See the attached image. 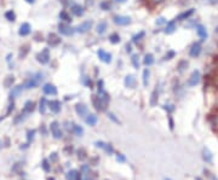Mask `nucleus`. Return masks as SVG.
I'll use <instances>...</instances> for the list:
<instances>
[{"label":"nucleus","instance_id":"nucleus-1","mask_svg":"<svg viewBox=\"0 0 218 180\" xmlns=\"http://www.w3.org/2000/svg\"><path fill=\"white\" fill-rule=\"evenodd\" d=\"M42 76H44L42 73H37V74H34L29 80H27V82L24 83V88L30 90V88H35V87H38L39 83L41 82V80L44 79Z\"/></svg>","mask_w":218,"mask_h":180},{"label":"nucleus","instance_id":"nucleus-2","mask_svg":"<svg viewBox=\"0 0 218 180\" xmlns=\"http://www.w3.org/2000/svg\"><path fill=\"white\" fill-rule=\"evenodd\" d=\"M50 58H51V56H50L49 47H45L44 50H41V52L37 55V60L41 64H47L50 62Z\"/></svg>","mask_w":218,"mask_h":180},{"label":"nucleus","instance_id":"nucleus-3","mask_svg":"<svg viewBox=\"0 0 218 180\" xmlns=\"http://www.w3.org/2000/svg\"><path fill=\"white\" fill-rule=\"evenodd\" d=\"M50 131H51V134L55 139H61L62 138V131L60 128V124L57 121H54L51 124H50Z\"/></svg>","mask_w":218,"mask_h":180},{"label":"nucleus","instance_id":"nucleus-4","mask_svg":"<svg viewBox=\"0 0 218 180\" xmlns=\"http://www.w3.org/2000/svg\"><path fill=\"white\" fill-rule=\"evenodd\" d=\"M58 32H60L62 35H65V36H70L74 34V29L72 27H69L67 23H60L58 24Z\"/></svg>","mask_w":218,"mask_h":180},{"label":"nucleus","instance_id":"nucleus-5","mask_svg":"<svg viewBox=\"0 0 218 180\" xmlns=\"http://www.w3.org/2000/svg\"><path fill=\"white\" fill-rule=\"evenodd\" d=\"M201 51H202L201 44H200V42H194V44L192 45L190 50H189V56H190L192 58H196V57L200 56Z\"/></svg>","mask_w":218,"mask_h":180},{"label":"nucleus","instance_id":"nucleus-6","mask_svg":"<svg viewBox=\"0 0 218 180\" xmlns=\"http://www.w3.org/2000/svg\"><path fill=\"white\" fill-rule=\"evenodd\" d=\"M200 80H201V74H200V71H199V70H194V71L192 73L189 80H188V86H189V87H194V86H196L199 82H200Z\"/></svg>","mask_w":218,"mask_h":180},{"label":"nucleus","instance_id":"nucleus-7","mask_svg":"<svg viewBox=\"0 0 218 180\" xmlns=\"http://www.w3.org/2000/svg\"><path fill=\"white\" fill-rule=\"evenodd\" d=\"M91 28H92V21H85V22H82L81 24H79V25L75 28V32H78L80 34H85V33H87Z\"/></svg>","mask_w":218,"mask_h":180},{"label":"nucleus","instance_id":"nucleus-8","mask_svg":"<svg viewBox=\"0 0 218 180\" xmlns=\"http://www.w3.org/2000/svg\"><path fill=\"white\" fill-rule=\"evenodd\" d=\"M61 42H62V39L57 34H55V33H50L49 34V36H47V44H49V46L56 47V46L60 45Z\"/></svg>","mask_w":218,"mask_h":180},{"label":"nucleus","instance_id":"nucleus-9","mask_svg":"<svg viewBox=\"0 0 218 180\" xmlns=\"http://www.w3.org/2000/svg\"><path fill=\"white\" fill-rule=\"evenodd\" d=\"M113 21H114V23L117 24V25H127V24H130L131 23V18L129 17V16H120V15H117V16H114L113 17Z\"/></svg>","mask_w":218,"mask_h":180},{"label":"nucleus","instance_id":"nucleus-10","mask_svg":"<svg viewBox=\"0 0 218 180\" xmlns=\"http://www.w3.org/2000/svg\"><path fill=\"white\" fill-rule=\"evenodd\" d=\"M97 56H98L99 59L102 60L103 63H105V64H109L112 62V55L109 52L102 50V48H99L98 51H97Z\"/></svg>","mask_w":218,"mask_h":180},{"label":"nucleus","instance_id":"nucleus-11","mask_svg":"<svg viewBox=\"0 0 218 180\" xmlns=\"http://www.w3.org/2000/svg\"><path fill=\"white\" fill-rule=\"evenodd\" d=\"M92 104H93V106L97 111H104L105 108H107V105L101 100L98 96H92Z\"/></svg>","mask_w":218,"mask_h":180},{"label":"nucleus","instance_id":"nucleus-12","mask_svg":"<svg viewBox=\"0 0 218 180\" xmlns=\"http://www.w3.org/2000/svg\"><path fill=\"white\" fill-rule=\"evenodd\" d=\"M42 91H44V93L47 94V96H56V94H57V88H56V86L52 85V83H45L44 87H42Z\"/></svg>","mask_w":218,"mask_h":180},{"label":"nucleus","instance_id":"nucleus-13","mask_svg":"<svg viewBox=\"0 0 218 180\" xmlns=\"http://www.w3.org/2000/svg\"><path fill=\"white\" fill-rule=\"evenodd\" d=\"M196 33H198L199 38H200V40L201 41L206 40L207 36H208V34H207V29H206V27L202 25V24H198V25H196Z\"/></svg>","mask_w":218,"mask_h":180},{"label":"nucleus","instance_id":"nucleus-14","mask_svg":"<svg viewBox=\"0 0 218 180\" xmlns=\"http://www.w3.org/2000/svg\"><path fill=\"white\" fill-rule=\"evenodd\" d=\"M194 12H195V9H189V10H187V11H184V12L179 13L178 16L176 17V21H187V20H189V18L194 15Z\"/></svg>","mask_w":218,"mask_h":180},{"label":"nucleus","instance_id":"nucleus-15","mask_svg":"<svg viewBox=\"0 0 218 180\" xmlns=\"http://www.w3.org/2000/svg\"><path fill=\"white\" fill-rule=\"evenodd\" d=\"M34 108H35V104H34L32 100H28V101H26V104H24V106H23L22 114L29 115V114H32V113L34 111Z\"/></svg>","mask_w":218,"mask_h":180},{"label":"nucleus","instance_id":"nucleus-16","mask_svg":"<svg viewBox=\"0 0 218 180\" xmlns=\"http://www.w3.org/2000/svg\"><path fill=\"white\" fill-rule=\"evenodd\" d=\"M50 110L54 113V114H58L61 111V101L60 100H51L47 103Z\"/></svg>","mask_w":218,"mask_h":180},{"label":"nucleus","instance_id":"nucleus-17","mask_svg":"<svg viewBox=\"0 0 218 180\" xmlns=\"http://www.w3.org/2000/svg\"><path fill=\"white\" fill-rule=\"evenodd\" d=\"M30 24L29 23H22L20 27V29H18V35L21 36H27V35H29V33H30Z\"/></svg>","mask_w":218,"mask_h":180},{"label":"nucleus","instance_id":"nucleus-18","mask_svg":"<svg viewBox=\"0 0 218 180\" xmlns=\"http://www.w3.org/2000/svg\"><path fill=\"white\" fill-rule=\"evenodd\" d=\"M124 83L127 88H135L136 87V78L133 75H126L125 76V80Z\"/></svg>","mask_w":218,"mask_h":180},{"label":"nucleus","instance_id":"nucleus-19","mask_svg":"<svg viewBox=\"0 0 218 180\" xmlns=\"http://www.w3.org/2000/svg\"><path fill=\"white\" fill-rule=\"evenodd\" d=\"M70 11H72V13L75 15V16H82L84 12H85L84 7H82L81 5H79V4H73V5L70 6Z\"/></svg>","mask_w":218,"mask_h":180},{"label":"nucleus","instance_id":"nucleus-20","mask_svg":"<svg viewBox=\"0 0 218 180\" xmlns=\"http://www.w3.org/2000/svg\"><path fill=\"white\" fill-rule=\"evenodd\" d=\"M95 144H96V146H97V147L103 149V150H104V151H107L108 154H113V152H114L113 146H112L110 144H105L104 141H96Z\"/></svg>","mask_w":218,"mask_h":180},{"label":"nucleus","instance_id":"nucleus-21","mask_svg":"<svg viewBox=\"0 0 218 180\" xmlns=\"http://www.w3.org/2000/svg\"><path fill=\"white\" fill-rule=\"evenodd\" d=\"M75 111H77V114L81 116V117H84V116H86L87 115V106L85 105V104H77L75 105Z\"/></svg>","mask_w":218,"mask_h":180},{"label":"nucleus","instance_id":"nucleus-22","mask_svg":"<svg viewBox=\"0 0 218 180\" xmlns=\"http://www.w3.org/2000/svg\"><path fill=\"white\" fill-rule=\"evenodd\" d=\"M35 133H37L35 129H30V131H28V133H27V144H24V146H21V149H27V147L29 146V144L34 140Z\"/></svg>","mask_w":218,"mask_h":180},{"label":"nucleus","instance_id":"nucleus-23","mask_svg":"<svg viewBox=\"0 0 218 180\" xmlns=\"http://www.w3.org/2000/svg\"><path fill=\"white\" fill-rule=\"evenodd\" d=\"M176 29H177V27H176V20L170 21V22H167V24L165 27V33L166 34H172Z\"/></svg>","mask_w":218,"mask_h":180},{"label":"nucleus","instance_id":"nucleus-24","mask_svg":"<svg viewBox=\"0 0 218 180\" xmlns=\"http://www.w3.org/2000/svg\"><path fill=\"white\" fill-rule=\"evenodd\" d=\"M202 159L206 161L207 163H211L213 160V156H212V152L207 149V147H204L202 149Z\"/></svg>","mask_w":218,"mask_h":180},{"label":"nucleus","instance_id":"nucleus-25","mask_svg":"<svg viewBox=\"0 0 218 180\" xmlns=\"http://www.w3.org/2000/svg\"><path fill=\"white\" fill-rule=\"evenodd\" d=\"M154 56L152 55V53H147L145 56H144V58H143V64L145 65V67H150V65H153L154 64Z\"/></svg>","mask_w":218,"mask_h":180},{"label":"nucleus","instance_id":"nucleus-26","mask_svg":"<svg viewBox=\"0 0 218 180\" xmlns=\"http://www.w3.org/2000/svg\"><path fill=\"white\" fill-rule=\"evenodd\" d=\"M187 68H188V62L185 59H182L178 62V64H177V71L178 73H184L185 70H187Z\"/></svg>","mask_w":218,"mask_h":180},{"label":"nucleus","instance_id":"nucleus-27","mask_svg":"<svg viewBox=\"0 0 218 180\" xmlns=\"http://www.w3.org/2000/svg\"><path fill=\"white\" fill-rule=\"evenodd\" d=\"M105 30H107V22H105V21L99 22L98 24H97V27H96V32H97V34H104Z\"/></svg>","mask_w":218,"mask_h":180},{"label":"nucleus","instance_id":"nucleus-28","mask_svg":"<svg viewBox=\"0 0 218 180\" xmlns=\"http://www.w3.org/2000/svg\"><path fill=\"white\" fill-rule=\"evenodd\" d=\"M158 99H159V92H158V90H154V91L152 92L150 100H149L150 105H152V106H155V105L158 104Z\"/></svg>","mask_w":218,"mask_h":180},{"label":"nucleus","instance_id":"nucleus-29","mask_svg":"<svg viewBox=\"0 0 218 180\" xmlns=\"http://www.w3.org/2000/svg\"><path fill=\"white\" fill-rule=\"evenodd\" d=\"M85 121H86V123L89 126H95L97 123V116L95 114H90V115H87V117H86Z\"/></svg>","mask_w":218,"mask_h":180},{"label":"nucleus","instance_id":"nucleus-30","mask_svg":"<svg viewBox=\"0 0 218 180\" xmlns=\"http://www.w3.org/2000/svg\"><path fill=\"white\" fill-rule=\"evenodd\" d=\"M23 88H24V85H18V86H16V87H12V91H11L10 96H11V97L18 96L21 92L23 91Z\"/></svg>","mask_w":218,"mask_h":180},{"label":"nucleus","instance_id":"nucleus-31","mask_svg":"<svg viewBox=\"0 0 218 180\" xmlns=\"http://www.w3.org/2000/svg\"><path fill=\"white\" fill-rule=\"evenodd\" d=\"M72 129H73V132L75 133V136H78V137H81V136L84 134V128H82L81 126H79V124H77V123H73Z\"/></svg>","mask_w":218,"mask_h":180},{"label":"nucleus","instance_id":"nucleus-32","mask_svg":"<svg viewBox=\"0 0 218 180\" xmlns=\"http://www.w3.org/2000/svg\"><path fill=\"white\" fill-rule=\"evenodd\" d=\"M46 104H47V101H46V98H41L39 101V111L40 114H45L46 113Z\"/></svg>","mask_w":218,"mask_h":180},{"label":"nucleus","instance_id":"nucleus-33","mask_svg":"<svg viewBox=\"0 0 218 180\" xmlns=\"http://www.w3.org/2000/svg\"><path fill=\"white\" fill-rule=\"evenodd\" d=\"M120 35L118 33H113V34H110L109 35V41L113 44V45H117V44H119L120 42Z\"/></svg>","mask_w":218,"mask_h":180},{"label":"nucleus","instance_id":"nucleus-34","mask_svg":"<svg viewBox=\"0 0 218 180\" xmlns=\"http://www.w3.org/2000/svg\"><path fill=\"white\" fill-rule=\"evenodd\" d=\"M60 20L61 21H64V22H72V18H70V16H69V13L65 11V10H63V11H61L60 12Z\"/></svg>","mask_w":218,"mask_h":180},{"label":"nucleus","instance_id":"nucleus-35","mask_svg":"<svg viewBox=\"0 0 218 180\" xmlns=\"http://www.w3.org/2000/svg\"><path fill=\"white\" fill-rule=\"evenodd\" d=\"M149 76H150V71H149L148 68H145V69L143 70V85H144V86H148Z\"/></svg>","mask_w":218,"mask_h":180},{"label":"nucleus","instance_id":"nucleus-36","mask_svg":"<svg viewBox=\"0 0 218 180\" xmlns=\"http://www.w3.org/2000/svg\"><path fill=\"white\" fill-rule=\"evenodd\" d=\"M5 18H6L7 21H10V22H15V20H16V15H15V12H14L12 10H9V11L5 12Z\"/></svg>","mask_w":218,"mask_h":180},{"label":"nucleus","instance_id":"nucleus-37","mask_svg":"<svg viewBox=\"0 0 218 180\" xmlns=\"http://www.w3.org/2000/svg\"><path fill=\"white\" fill-rule=\"evenodd\" d=\"M29 52V45H24L21 47V51H20V58H24L27 56V53Z\"/></svg>","mask_w":218,"mask_h":180},{"label":"nucleus","instance_id":"nucleus-38","mask_svg":"<svg viewBox=\"0 0 218 180\" xmlns=\"http://www.w3.org/2000/svg\"><path fill=\"white\" fill-rule=\"evenodd\" d=\"M138 55H132V57H131V63H132V65L136 68V69H138L139 68V59H138Z\"/></svg>","mask_w":218,"mask_h":180},{"label":"nucleus","instance_id":"nucleus-39","mask_svg":"<svg viewBox=\"0 0 218 180\" xmlns=\"http://www.w3.org/2000/svg\"><path fill=\"white\" fill-rule=\"evenodd\" d=\"M175 57H176V52H175L173 50H170V51L165 55L164 60H170V59H172V58H175Z\"/></svg>","mask_w":218,"mask_h":180},{"label":"nucleus","instance_id":"nucleus-40","mask_svg":"<svg viewBox=\"0 0 218 180\" xmlns=\"http://www.w3.org/2000/svg\"><path fill=\"white\" fill-rule=\"evenodd\" d=\"M14 76H7V79L4 81V85H5V87H11L12 86V83H14Z\"/></svg>","mask_w":218,"mask_h":180},{"label":"nucleus","instance_id":"nucleus-41","mask_svg":"<svg viewBox=\"0 0 218 180\" xmlns=\"http://www.w3.org/2000/svg\"><path fill=\"white\" fill-rule=\"evenodd\" d=\"M144 35H145V33L142 30V32H139L138 34H136L135 36H133V42H138L139 40H142V38H144Z\"/></svg>","mask_w":218,"mask_h":180},{"label":"nucleus","instance_id":"nucleus-42","mask_svg":"<svg viewBox=\"0 0 218 180\" xmlns=\"http://www.w3.org/2000/svg\"><path fill=\"white\" fill-rule=\"evenodd\" d=\"M99 7H101L102 10H104V11H108V10L110 9V5H109L108 1H102V2L99 4Z\"/></svg>","mask_w":218,"mask_h":180},{"label":"nucleus","instance_id":"nucleus-43","mask_svg":"<svg viewBox=\"0 0 218 180\" xmlns=\"http://www.w3.org/2000/svg\"><path fill=\"white\" fill-rule=\"evenodd\" d=\"M77 170H70L67 173V179L68 180H75V175H77Z\"/></svg>","mask_w":218,"mask_h":180},{"label":"nucleus","instance_id":"nucleus-44","mask_svg":"<svg viewBox=\"0 0 218 180\" xmlns=\"http://www.w3.org/2000/svg\"><path fill=\"white\" fill-rule=\"evenodd\" d=\"M162 108H164L168 114H172V113L175 111V106H173V105H170V104H168V105L165 104V105H162Z\"/></svg>","mask_w":218,"mask_h":180},{"label":"nucleus","instance_id":"nucleus-45","mask_svg":"<svg viewBox=\"0 0 218 180\" xmlns=\"http://www.w3.org/2000/svg\"><path fill=\"white\" fill-rule=\"evenodd\" d=\"M41 167L45 172H50V164H49V161L47 160H42V163H41Z\"/></svg>","mask_w":218,"mask_h":180},{"label":"nucleus","instance_id":"nucleus-46","mask_svg":"<svg viewBox=\"0 0 218 180\" xmlns=\"http://www.w3.org/2000/svg\"><path fill=\"white\" fill-rule=\"evenodd\" d=\"M24 116H26V115L21 113L20 115H17V117H16V119L14 120V123H15V124H17V123H20L21 121H23V119H24Z\"/></svg>","mask_w":218,"mask_h":180},{"label":"nucleus","instance_id":"nucleus-47","mask_svg":"<svg viewBox=\"0 0 218 180\" xmlns=\"http://www.w3.org/2000/svg\"><path fill=\"white\" fill-rule=\"evenodd\" d=\"M108 117H109L112 121H114L115 123H120V121L118 120V119L115 117V115H114V114H112V113H108Z\"/></svg>","mask_w":218,"mask_h":180},{"label":"nucleus","instance_id":"nucleus-48","mask_svg":"<svg viewBox=\"0 0 218 180\" xmlns=\"http://www.w3.org/2000/svg\"><path fill=\"white\" fill-rule=\"evenodd\" d=\"M84 83L87 86V87H90V88H92V82H91V80L89 79V78H85L84 79Z\"/></svg>","mask_w":218,"mask_h":180},{"label":"nucleus","instance_id":"nucleus-49","mask_svg":"<svg viewBox=\"0 0 218 180\" xmlns=\"http://www.w3.org/2000/svg\"><path fill=\"white\" fill-rule=\"evenodd\" d=\"M14 109H15V103L12 101V103H10V105H9V109H7V113H6V115H9V114H10V113H11Z\"/></svg>","mask_w":218,"mask_h":180},{"label":"nucleus","instance_id":"nucleus-50","mask_svg":"<svg viewBox=\"0 0 218 180\" xmlns=\"http://www.w3.org/2000/svg\"><path fill=\"white\" fill-rule=\"evenodd\" d=\"M168 123H170V129L173 131V128H175V122H173L171 116H168Z\"/></svg>","mask_w":218,"mask_h":180},{"label":"nucleus","instance_id":"nucleus-51","mask_svg":"<svg viewBox=\"0 0 218 180\" xmlns=\"http://www.w3.org/2000/svg\"><path fill=\"white\" fill-rule=\"evenodd\" d=\"M117 160L119 161V162H125V156L121 155V154H119V155L117 156Z\"/></svg>","mask_w":218,"mask_h":180},{"label":"nucleus","instance_id":"nucleus-52","mask_svg":"<svg viewBox=\"0 0 218 180\" xmlns=\"http://www.w3.org/2000/svg\"><path fill=\"white\" fill-rule=\"evenodd\" d=\"M20 167H21V163H16V164L14 166V168H12V172H14V173H15V172H17V169H18Z\"/></svg>","mask_w":218,"mask_h":180},{"label":"nucleus","instance_id":"nucleus-53","mask_svg":"<svg viewBox=\"0 0 218 180\" xmlns=\"http://www.w3.org/2000/svg\"><path fill=\"white\" fill-rule=\"evenodd\" d=\"M162 23H165V18H162V17H160L159 21H157V24L160 25V24H162Z\"/></svg>","mask_w":218,"mask_h":180},{"label":"nucleus","instance_id":"nucleus-54","mask_svg":"<svg viewBox=\"0 0 218 180\" xmlns=\"http://www.w3.org/2000/svg\"><path fill=\"white\" fill-rule=\"evenodd\" d=\"M131 51H132V46L127 44V45H126V52H131Z\"/></svg>","mask_w":218,"mask_h":180},{"label":"nucleus","instance_id":"nucleus-55","mask_svg":"<svg viewBox=\"0 0 218 180\" xmlns=\"http://www.w3.org/2000/svg\"><path fill=\"white\" fill-rule=\"evenodd\" d=\"M211 5H218V0H207Z\"/></svg>","mask_w":218,"mask_h":180},{"label":"nucleus","instance_id":"nucleus-56","mask_svg":"<svg viewBox=\"0 0 218 180\" xmlns=\"http://www.w3.org/2000/svg\"><path fill=\"white\" fill-rule=\"evenodd\" d=\"M75 180H81V175H80V173H77V175H75Z\"/></svg>","mask_w":218,"mask_h":180},{"label":"nucleus","instance_id":"nucleus-57","mask_svg":"<svg viewBox=\"0 0 218 180\" xmlns=\"http://www.w3.org/2000/svg\"><path fill=\"white\" fill-rule=\"evenodd\" d=\"M26 1H27L28 4H34V2H35V0H26Z\"/></svg>","mask_w":218,"mask_h":180},{"label":"nucleus","instance_id":"nucleus-58","mask_svg":"<svg viewBox=\"0 0 218 180\" xmlns=\"http://www.w3.org/2000/svg\"><path fill=\"white\" fill-rule=\"evenodd\" d=\"M115 1H118V2H126V0H115Z\"/></svg>","mask_w":218,"mask_h":180},{"label":"nucleus","instance_id":"nucleus-59","mask_svg":"<svg viewBox=\"0 0 218 180\" xmlns=\"http://www.w3.org/2000/svg\"><path fill=\"white\" fill-rule=\"evenodd\" d=\"M154 1H155V2H162L164 0H154Z\"/></svg>","mask_w":218,"mask_h":180},{"label":"nucleus","instance_id":"nucleus-60","mask_svg":"<svg viewBox=\"0 0 218 180\" xmlns=\"http://www.w3.org/2000/svg\"><path fill=\"white\" fill-rule=\"evenodd\" d=\"M61 2H62V4H65V1H67V0H60Z\"/></svg>","mask_w":218,"mask_h":180},{"label":"nucleus","instance_id":"nucleus-61","mask_svg":"<svg viewBox=\"0 0 218 180\" xmlns=\"http://www.w3.org/2000/svg\"><path fill=\"white\" fill-rule=\"evenodd\" d=\"M195 180H201L200 178H195Z\"/></svg>","mask_w":218,"mask_h":180},{"label":"nucleus","instance_id":"nucleus-62","mask_svg":"<svg viewBox=\"0 0 218 180\" xmlns=\"http://www.w3.org/2000/svg\"><path fill=\"white\" fill-rule=\"evenodd\" d=\"M1 146H2V145H1V141H0V149H1Z\"/></svg>","mask_w":218,"mask_h":180},{"label":"nucleus","instance_id":"nucleus-63","mask_svg":"<svg viewBox=\"0 0 218 180\" xmlns=\"http://www.w3.org/2000/svg\"><path fill=\"white\" fill-rule=\"evenodd\" d=\"M49 180H55V179H54V178H50V179H49Z\"/></svg>","mask_w":218,"mask_h":180}]
</instances>
